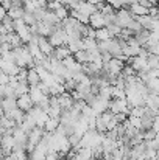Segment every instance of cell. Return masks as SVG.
<instances>
[{"label": "cell", "mask_w": 159, "mask_h": 160, "mask_svg": "<svg viewBox=\"0 0 159 160\" xmlns=\"http://www.w3.org/2000/svg\"><path fill=\"white\" fill-rule=\"evenodd\" d=\"M47 41L50 42V45H52L53 48H55V47H59V45H67V42H69L67 34H66V31L61 28V25H58V27L53 30V33L47 38Z\"/></svg>", "instance_id": "1"}, {"label": "cell", "mask_w": 159, "mask_h": 160, "mask_svg": "<svg viewBox=\"0 0 159 160\" xmlns=\"http://www.w3.org/2000/svg\"><path fill=\"white\" fill-rule=\"evenodd\" d=\"M108 110H111L112 113L122 112V113L128 115L130 113V106H128L125 98H111L109 103H108Z\"/></svg>", "instance_id": "2"}, {"label": "cell", "mask_w": 159, "mask_h": 160, "mask_svg": "<svg viewBox=\"0 0 159 160\" xmlns=\"http://www.w3.org/2000/svg\"><path fill=\"white\" fill-rule=\"evenodd\" d=\"M133 19H134V17L131 16V12L128 11V8H126V6H122L120 9L115 11V20H114V23L119 25L120 28H126L128 23H130Z\"/></svg>", "instance_id": "3"}, {"label": "cell", "mask_w": 159, "mask_h": 160, "mask_svg": "<svg viewBox=\"0 0 159 160\" xmlns=\"http://www.w3.org/2000/svg\"><path fill=\"white\" fill-rule=\"evenodd\" d=\"M91 28L94 30H98V28H103L105 27V17L100 11H95L89 16V23H87Z\"/></svg>", "instance_id": "4"}, {"label": "cell", "mask_w": 159, "mask_h": 160, "mask_svg": "<svg viewBox=\"0 0 159 160\" xmlns=\"http://www.w3.org/2000/svg\"><path fill=\"white\" fill-rule=\"evenodd\" d=\"M55 28H56L55 25H50V23H47V22L39 20V22H36V33H34V34H38V36H44V38H49V36L53 33Z\"/></svg>", "instance_id": "5"}, {"label": "cell", "mask_w": 159, "mask_h": 160, "mask_svg": "<svg viewBox=\"0 0 159 160\" xmlns=\"http://www.w3.org/2000/svg\"><path fill=\"white\" fill-rule=\"evenodd\" d=\"M16 106L19 107L20 110H24V112H28L34 104H33L30 95H28V93H24V95H20V97L16 98Z\"/></svg>", "instance_id": "6"}, {"label": "cell", "mask_w": 159, "mask_h": 160, "mask_svg": "<svg viewBox=\"0 0 159 160\" xmlns=\"http://www.w3.org/2000/svg\"><path fill=\"white\" fill-rule=\"evenodd\" d=\"M61 62H62V65H64L70 73H77V72H80V70H81V64H80V62H77V61H75V58H73L72 54H70V56H67V58H64Z\"/></svg>", "instance_id": "7"}, {"label": "cell", "mask_w": 159, "mask_h": 160, "mask_svg": "<svg viewBox=\"0 0 159 160\" xmlns=\"http://www.w3.org/2000/svg\"><path fill=\"white\" fill-rule=\"evenodd\" d=\"M36 44H38L39 50L42 52V54H45V56H52L53 47L50 45V42L47 41V38H44V36H38V39H36Z\"/></svg>", "instance_id": "8"}, {"label": "cell", "mask_w": 159, "mask_h": 160, "mask_svg": "<svg viewBox=\"0 0 159 160\" xmlns=\"http://www.w3.org/2000/svg\"><path fill=\"white\" fill-rule=\"evenodd\" d=\"M58 104L61 107V110H69L73 104V98L70 97L69 92H64V93L58 95Z\"/></svg>", "instance_id": "9"}, {"label": "cell", "mask_w": 159, "mask_h": 160, "mask_svg": "<svg viewBox=\"0 0 159 160\" xmlns=\"http://www.w3.org/2000/svg\"><path fill=\"white\" fill-rule=\"evenodd\" d=\"M77 11H80L81 14H84V16H91L92 12H95L97 11V8H95V5H92L91 2H87V0H84V2H78V5H77V8H75Z\"/></svg>", "instance_id": "10"}, {"label": "cell", "mask_w": 159, "mask_h": 160, "mask_svg": "<svg viewBox=\"0 0 159 160\" xmlns=\"http://www.w3.org/2000/svg\"><path fill=\"white\" fill-rule=\"evenodd\" d=\"M128 8V11L131 12V16L133 17H139V16H145V14H148V8H145V6H142L140 3H137V2H133L130 6H126Z\"/></svg>", "instance_id": "11"}, {"label": "cell", "mask_w": 159, "mask_h": 160, "mask_svg": "<svg viewBox=\"0 0 159 160\" xmlns=\"http://www.w3.org/2000/svg\"><path fill=\"white\" fill-rule=\"evenodd\" d=\"M3 115H5V117H8V118H11V120H13V121H14V123L19 126V124L22 123V120H24V115H25V112H24V110H20L19 107H14L13 110H9V112H5Z\"/></svg>", "instance_id": "12"}, {"label": "cell", "mask_w": 159, "mask_h": 160, "mask_svg": "<svg viewBox=\"0 0 159 160\" xmlns=\"http://www.w3.org/2000/svg\"><path fill=\"white\" fill-rule=\"evenodd\" d=\"M24 8L22 6H19V5H11L8 9H6V16L8 17H11L13 20H16V19H22V16H24Z\"/></svg>", "instance_id": "13"}, {"label": "cell", "mask_w": 159, "mask_h": 160, "mask_svg": "<svg viewBox=\"0 0 159 160\" xmlns=\"http://www.w3.org/2000/svg\"><path fill=\"white\" fill-rule=\"evenodd\" d=\"M25 81H27V84H28V86H36L38 82H41L39 75H38V72L34 70V67L27 68V78H25Z\"/></svg>", "instance_id": "14"}, {"label": "cell", "mask_w": 159, "mask_h": 160, "mask_svg": "<svg viewBox=\"0 0 159 160\" xmlns=\"http://www.w3.org/2000/svg\"><path fill=\"white\" fill-rule=\"evenodd\" d=\"M70 52H69V48H67V45H59V47H55L53 48V53L52 56L53 58H56L58 61H62L64 58H67V56H70Z\"/></svg>", "instance_id": "15"}, {"label": "cell", "mask_w": 159, "mask_h": 160, "mask_svg": "<svg viewBox=\"0 0 159 160\" xmlns=\"http://www.w3.org/2000/svg\"><path fill=\"white\" fill-rule=\"evenodd\" d=\"M58 126H59V118H52V117H49L47 121L44 123L42 129H44V132H50V134H53V132L58 129Z\"/></svg>", "instance_id": "16"}, {"label": "cell", "mask_w": 159, "mask_h": 160, "mask_svg": "<svg viewBox=\"0 0 159 160\" xmlns=\"http://www.w3.org/2000/svg\"><path fill=\"white\" fill-rule=\"evenodd\" d=\"M28 95H30V98H31L33 104H38V103L42 100V97H44V93H42V92L38 89V86H30Z\"/></svg>", "instance_id": "17"}, {"label": "cell", "mask_w": 159, "mask_h": 160, "mask_svg": "<svg viewBox=\"0 0 159 160\" xmlns=\"http://www.w3.org/2000/svg\"><path fill=\"white\" fill-rule=\"evenodd\" d=\"M11 160H28V152L24 148H14L9 154Z\"/></svg>", "instance_id": "18"}, {"label": "cell", "mask_w": 159, "mask_h": 160, "mask_svg": "<svg viewBox=\"0 0 159 160\" xmlns=\"http://www.w3.org/2000/svg\"><path fill=\"white\" fill-rule=\"evenodd\" d=\"M42 22H47V23H50V25H55V27H58L59 23H61V20L56 17V14L50 11V9H45V12H44V17H42Z\"/></svg>", "instance_id": "19"}, {"label": "cell", "mask_w": 159, "mask_h": 160, "mask_svg": "<svg viewBox=\"0 0 159 160\" xmlns=\"http://www.w3.org/2000/svg\"><path fill=\"white\" fill-rule=\"evenodd\" d=\"M67 48H69V52H70L72 54L77 53V52H80V50H84V48H83V42H81V39L69 41V42H67Z\"/></svg>", "instance_id": "20"}, {"label": "cell", "mask_w": 159, "mask_h": 160, "mask_svg": "<svg viewBox=\"0 0 159 160\" xmlns=\"http://www.w3.org/2000/svg\"><path fill=\"white\" fill-rule=\"evenodd\" d=\"M111 38H112V36H111V33L108 31L106 27L95 30V41H97V42H98V41H108V39H111Z\"/></svg>", "instance_id": "21"}, {"label": "cell", "mask_w": 159, "mask_h": 160, "mask_svg": "<svg viewBox=\"0 0 159 160\" xmlns=\"http://www.w3.org/2000/svg\"><path fill=\"white\" fill-rule=\"evenodd\" d=\"M28 90H30V86L27 84V81H20V82H17V86L14 87L16 98L20 97V95H24V93H28Z\"/></svg>", "instance_id": "22"}, {"label": "cell", "mask_w": 159, "mask_h": 160, "mask_svg": "<svg viewBox=\"0 0 159 160\" xmlns=\"http://www.w3.org/2000/svg\"><path fill=\"white\" fill-rule=\"evenodd\" d=\"M14 107H17L16 106V98H2V110H3V113L13 110Z\"/></svg>", "instance_id": "23"}, {"label": "cell", "mask_w": 159, "mask_h": 160, "mask_svg": "<svg viewBox=\"0 0 159 160\" xmlns=\"http://www.w3.org/2000/svg\"><path fill=\"white\" fill-rule=\"evenodd\" d=\"M81 42H83V48L84 50H94V48H97V41L94 39V38H83L81 39Z\"/></svg>", "instance_id": "24"}, {"label": "cell", "mask_w": 159, "mask_h": 160, "mask_svg": "<svg viewBox=\"0 0 159 160\" xmlns=\"http://www.w3.org/2000/svg\"><path fill=\"white\" fill-rule=\"evenodd\" d=\"M72 56H73L75 61L80 62V64H87V62H89V58H87V52H86V50H80V52L73 53Z\"/></svg>", "instance_id": "25"}, {"label": "cell", "mask_w": 159, "mask_h": 160, "mask_svg": "<svg viewBox=\"0 0 159 160\" xmlns=\"http://www.w3.org/2000/svg\"><path fill=\"white\" fill-rule=\"evenodd\" d=\"M2 25L5 27V30H6V33H14V20L11 19V17H8V16H5L2 20Z\"/></svg>", "instance_id": "26"}, {"label": "cell", "mask_w": 159, "mask_h": 160, "mask_svg": "<svg viewBox=\"0 0 159 160\" xmlns=\"http://www.w3.org/2000/svg\"><path fill=\"white\" fill-rule=\"evenodd\" d=\"M147 64H148V70L150 68H159V54H148Z\"/></svg>", "instance_id": "27"}, {"label": "cell", "mask_w": 159, "mask_h": 160, "mask_svg": "<svg viewBox=\"0 0 159 160\" xmlns=\"http://www.w3.org/2000/svg\"><path fill=\"white\" fill-rule=\"evenodd\" d=\"M55 14H56V17L59 19V20H64L66 17H69V9L64 6V5H61L59 8H56L55 11H53Z\"/></svg>", "instance_id": "28"}, {"label": "cell", "mask_w": 159, "mask_h": 160, "mask_svg": "<svg viewBox=\"0 0 159 160\" xmlns=\"http://www.w3.org/2000/svg\"><path fill=\"white\" fill-rule=\"evenodd\" d=\"M145 86H147L148 92H158V90H159V79H158V78L148 79V81L145 82Z\"/></svg>", "instance_id": "29"}, {"label": "cell", "mask_w": 159, "mask_h": 160, "mask_svg": "<svg viewBox=\"0 0 159 160\" xmlns=\"http://www.w3.org/2000/svg\"><path fill=\"white\" fill-rule=\"evenodd\" d=\"M126 28H128V30H130V31H131L133 34H136V33H139L140 30H144V28L140 27V23H139V22L136 20V19H133V20H131V22L128 23V27H126Z\"/></svg>", "instance_id": "30"}, {"label": "cell", "mask_w": 159, "mask_h": 160, "mask_svg": "<svg viewBox=\"0 0 159 160\" xmlns=\"http://www.w3.org/2000/svg\"><path fill=\"white\" fill-rule=\"evenodd\" d=\"M106 28H108V31L111 33L112 38H117L120 34V31H122V28L119 25H115V23H109V25H106Z\"/></svg>", "instance_id": "31"}, {"label": "cell", "mask_w": 159, "mask_h": 160, "mask_svg": "<svg viewBox=\"0 0 159 160\" xmlns=\"http://www.w3.org/2000/svg\"><path fill=\"white\" fill-rule=\"evenodd\" d=\"M22 20L25 22V25H34L36 23V19H34V16H33V12H24V16H22Z\"/></svg>", "instance_id": "32"}, {"label": "cell", "mask_w": 159, "mask_h": 160, "mask_svg": "<svg viewBox=\"0 0 159 160\" xmlns=\"http://www.w3.org/2000/svg\"><path fill=\"white\" fill-rule=\"evenodd\" d=\"M128 121H130V124L133 128H136V129L140 131V117H131V115H128Z\"/></svg>", "instance_id": "33"}, {"label": "cell", "mask_w": 159, "mask_h": 160, "mask_svg": "<svg viewBox=\"0 0 159 160\" xmlns=\"http://www.w3.org/2000/svg\"><path fill=\"white\" fill-rule=\"evenodd\" d=\"M100 12H102L103 16H106V14H112V12H115V9H114V8H112L111 5H108V3H106V2H105V5L102 6V9H100Z\"/></svg>", "instance_id": "34"}, {"label": "cell", "mask_w": 159, "mask_h": 160, "mask_svg": "<svg viewBox=\"0 0 159 160\" xmlns=\"http://www.w3.org/2000/svg\"><path fill=\"white\" fill-rule=\"evenodd\" d=\"M61 6V2L59 0H52V2H47V9H50V11H55L56 8H59Z\"/></svg>", "instance_id": "35"}, {"label": "cell", "mask_w": 159, "mask_h": 160, "mask_svg": "<svg viewBox=\"0 0 159 160\" xmlns=\"http://www.w3.org/2000/svg\"><path fill=\"white\" fill-rule=\"evenodd\" d=\"M105 2L108 3V5H111V6H112L115 11L122 8V2H120V0H105Z\"/></svg>", "instance_id": "36"}, {"label": "cell", "mask_w": 159, "mask_h": 160, "mask_svg": "<svg viewBox=\"0 0 159 160\" xmlns=\"http://www.w3.org/2000/svg\"><path fill=\"white\" fill-rule=\"evenodd\" d=\"M36 86H38V89H39V90H41L44 95H49V87H47V86H45L42 81H41V82H38Z\"/></svg>", "instance_id": "37"}, {"label": "cell", "mask_w": 159, "mask_h": 160, "mask_svg": "<svg viewBox=\"0 0 159 160\" xmlns=\"http://www.w3.org/2000/svg\"><path fill=\"white\" fill-rule=\"evenodd\" d=\"M8 79H9V76L3 70H0V84H8Z\"/></svg>", "instance_id": "38"}, {"label": "cell", "mask_w": 159, "mask_h": 160, "mask_svg": "<svg viewBox=\"0 0 159 160\" xmlns=\"http://www.w3.org/2000/svg\"><path fill=\"white\" fill-rule=\"evenodd\" d=\"M122 2V6H130L133 2H136V0H120Z\"/></svg>", "instance_id": "39"}, {"label": "cell", "mask_w": 159, "mask_h": 160, "mask_svg": "<svg viewBox=\"0 0 159 160\" xmlns=\"http://www.w3.org/2000/svg\"><path fill=\"white\" fill-rule=\"evenodd\" d=\"M5 16H6V9H5L3 6H0V20H2Z\"/></svg>", "instance_id": "40"}, {"label": "cell", "mask_w": 159, "mask_h": 160, "mask_svg": "<svg viewBox=\"0 0 159 160\" xmlns=\"http://www.w3.org/2000/svg\"><path fill=\"white\" fill-rule=\"evenodd\" d=\"M3 34H6V30H5V27L2 25V22H0V36H3Z\"/></svg>", "instance_id": "41"}, {"label": "cell", "mask_w": 159, "mask_h": 160, "mask_svg": "<svg viewBox=\"0 0 159 160\" xmlns=\"http://www.w3.org/2000/svg\"><path fill=\"white\" fill-rule=\"evenodd\" d=\"M5 156H3V151H2V146H0V159H3Z\"/></svg>", "instance_id": "42"}, {"label": "cell", "mask_w": 159, "mask_h": 160, "mask_svg": "<svg viewBox=\"0 0 159 160\" xmlns=\"http://www.w3.org/2000/svg\"><path fill=\"white\" fill-rule=\"evenodd\" d=\"M130 160H145V159H144V157L140 156V157H136V159H130Z\"/></svg>", "instance_id": "43"}, {"label": "cell", "mask_w": 159, "mask_h": 160, "mask_svg": "<svg viewBox=\"0 0 159 160\" xmlns=\"http://www.w3.org/2000/svg\"><path fill=\"white\" fill-rule=\"evenodd\" d=\"M111 160H122V157H115V156H112V159Z\"/></svg>", "instance_id": "44"}, {"label": "cell", "mask_w": 159, "mask_h": 160, "mask_svg": "<svg viewBox=\"0 0 159 160\" xmlns=\"http://www.w3.org/2000/svg\"><path fill=\"white\" fill-rule=\"evenodd\" d=\"M45 2H52V0H45Z\"/></svg>", "instance_id": "45"}, {"label": "cell", "mask_w": 159, "mask_h": 160, "mask_svg": "<svg viewBox=\"0 0 159 160\" xmlns=\"http://www.w3.org/2000/svg\"><path fill=\"white\" fill-rule=\"evenodd\" d=\"M31 2H34V0H31Z\"/></svg>", "instance_id": "46"}, {"label": "cell", "mask_w": 159, "mask_h": 160, "mask_svg": "<svg viewBox=\"0 0 159 160\" xmlns=\"http://www.w3.org/2000/svg\"><path fill=\"white\" fill-rule=\"evenodd\" d=\"M0 44H2V41H0Z\"/></svg>", "instance_id": "47"}]
</instances>
